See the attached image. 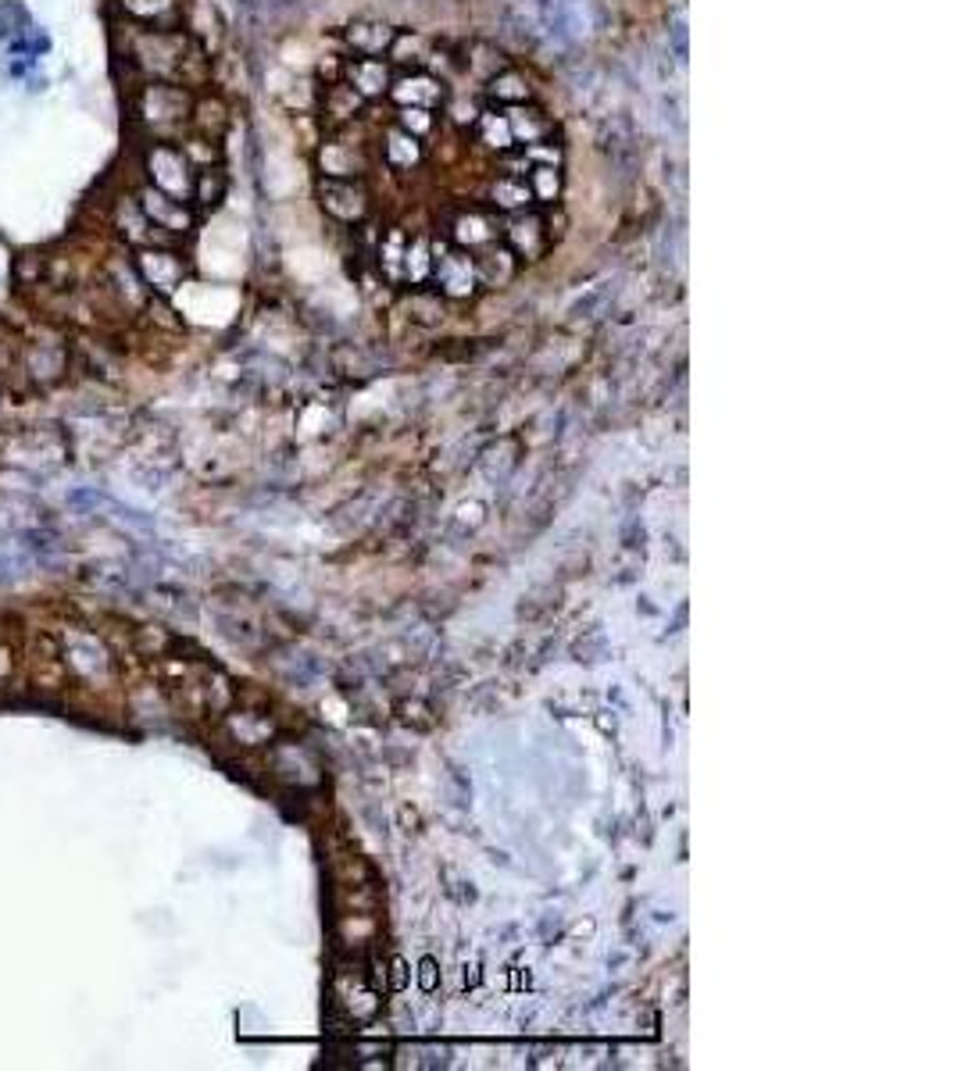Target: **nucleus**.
<instances>
[{"mask_svg":"<svg viewBox=\"0 0 954 1071\" xmlns=\"http://www.w3.org/2000/svg\"><path fill=\"white\" fill-rule=\"evenodd\" d=\"M433 276L447 297H468L476 290V261L462 247H433Z\"/></svg>","mask_w":954,"mask_h":1071,"instance_id":"6e6552de","label":"nucleus"},{"mask_svg":"<svg viewBox=\"0 0 954 1071\" xmlns=\"http://www.w3.org/2000/svg\"><path fill=\"white\" fill-rule=\"evenodd\" d=\"M387 54H390L387 62L397 71H411V68H425V62L433 57V47H430V40L419 33V29H397Z\"/></svg>","mask_w":954,"mask_h":1071,"instance_id":"dca6fc26","label":"nucleus"},{"mask_svg":"<svg viewBox=\"0 0 954 1071\" xmlns=\"http://www.w3.org/2000/svg\"><path fill=\"white\" fill-rule=\"evenodd\" d=\"M487 197H490V204L497 211H504V214L522 211V208H533V190H530V182H525L522 176H497L490 182Z\"/></svg>","mask_w":954,"mask_h":1071,"instance_id":"a211bd4d","label":"nucleus"},{"mask_svg":"<svg viewBox=\"0 0 954 1071\" xmlns=\"http://www.w3.org/2000/svg\"><path fill=\"white\" fill-rule=\"evenodd\" d=\"M404 971H408V964L401 961V957H397V961H393V975H390V985H393V990H404V985H408V975H404Z\"/></svg>","mask_w":954,"mask_h":1071,"instance_id":"f704fd0d","label":"nucleus"},{"mask_svg":"<svg viewBox=\"0 0 954 1071\" xmlns=\"http://www.w3.org/2000/svg\"><path fill=\"white\" fill-rule=\"evenodd\" d=\"M387 97L393 100L397 108H430V111H436L447 100V86H444V79H436L433 71L411 68V71H397Z\"/></svg>","mask_w":954,"mask_h":1071,"instance_id":"39448f33","label":"nucleus"},{"mask_svg":"<svg viewBox=\"0 0 954 1071\" xmlns=\"http://www.w3.org/2000/svg\"><path fill=\"white\" fill-rule=\"evenodd\" d=\"M501 68H508V62L501 57V51L493 47V43H473V47H468V71H473L476 79L487 82Z\"/></svg>","mask_w":954,"mask_h":1071,"instance_id":"393cba45","label":"nucleus"},{"mask_svg":"<svg viewBox=\"0 0 954 1071\" xmlns=\"http://www.w3.org/2000/svg\"><path fill=\"white\" fill-rule=\"evenodd\" d=\"M479 111H482V108L476 104V100H465V97H454L451 104H447V114H451V122H454V125H476Z\"/></svg>","mask_w":954,"mask_h":1071,"instance_id":"c756f323","label":"nucleus"},{"mask_svg":"<svg viewBox=\"0 0 954 1071\" xmlns=\"http://www.w3.org/2000/svg\"><path fill=\"white\" fill-rule=\"evenodd\" d=\"M225 193H230V176L219 165H208L201 171H193V190L190 200H197V208H219Z\"/></svg>","mask_w":954,"mask_h":1071,"instance_id":"6ab92c4d","label":"nucleus"},{"mask_svg":"<svg viewBox=\"0 0 954 1071\" xmlns=\"http://www.w3.org/2000/svg\"><path fill=\"white\" fill-rule=\"evenodd\" d=\"M422 140H415L411 133H404L401 125H390L387 133H382V161H387L390 171H411L422 165Z\"/></svg>","mask_w":954,"mask_h":1071,"instance_id":"4468645a","label":"nucleus"},{"mask_svg":"<svg viewBox=\"0 0 954 1071\" xmlns=\"http://www.w3.org/2000/svg\"><path fill=\"white\" fill-rule=\"evenodd\" d=\"M525 182H530V190H533V204H558L562 200L565 179H562L558 165H533Z\"/></svg>","mask_w":954,"mask_h":1071,"instance_id":"4be33fe9","label":"nucleus"},{"mask_svg":"<svg viewBox=\"0 0 954 1071\" xmlns=\"http://www.w3.org/2000/svg\"><path fill=\"white\" fill-rule=\"evenodd\" d=\"M497 236H501V222H497L493 214L479 211V208L458 211V214H454V222H451V243H454V247L468 250V254L487 247V243H497Z\"/></svg>","mask_w":954,"mask_h":1071,"instance_id":"9d476101","label":"nucleus"},{"mask_svg":"<svg viewBox=\"0 0 954 1071\" xmlns=\"http://www.w3.org/2000/svg\"><path fill=\"white\" fill-rule=\"evenodd\" d=\"M122 8L133 14V19H144V22H154V19H162V14H168L176 8V0H122Z\"/></svg>","mask_w":954,"mask_h":1071,"instance_id":"cd10ccee","label":"nucleus"},{"mask_svg":"<svg viewBox=\"0 0 954 1071\" xmlns=\"http://www.w3.org/2000/svg\"><path fill=\"white\" fill-rule=\"evenodd\" d=\"M147 182L158 186L162 193L187 200L193 190V161L182 147H168V143H154L147 150Z\"/></svg>","mask_w":954,"mask_h":1071,"instance_id":"f257e3e1","label":"nucleus"},{"mask_svg":"<svg viewBox=\"0 0 954 1071\" xmlns=\"http://www.w3.org/2000/svg\"><path fill=\"white\" fill-rule=\"evenodd\" d=\"M482 93H487L490 104L497 108H515V104H530L533 100V86L530 79L522 76L519 68H501L497 76L487 79V86H482Z\"/></svg>","mask_w":954,"mask_h":1071,"instance_id":"ddd939ff","label":"nucleus"},{"mask_svg":"<svg viewBox=\"0 0 954 1071\" xmlns=\"http://www.w3.org/2000/svg\"><path fill=\"white\" fill-rule=\"evenodd\" d=\"M404 276L411 282H425L433 276V247L425 236H411L404 247Z\"/></svg>","mask_w":954,"mask_h":1071,"instance_id":"b1692460","label":"nucleus"},{"mask_svg":"<svg viewBox=\"0 0 954 1071\" xmlns=\"http://www.w3.org/2000/svg\"><path fill=\"white\" fill-rule=\"evenodd\" d=\"M590 654H597V661H601V657H608V643H604L601 633L590 636V639H579L576 647H573V657H576V661H590Z\"/></svg>","mask_w":954,"mask_h":1071,"instance_id":"7c9ffc66","label":"nucleus"},{"mask_svg":"<svg viewBox=\"0 0 954 1071\" xmlns=\"http://www.w3.org/2000/svg\"><path fill=\"white\" fill-rule=\"evenodd\" d=\"M190 111H193V100L182 86L154 82L140 97V114H144L147 125H179L190 119Z\"/></svg>","mask_w":954,"mask_h":1071,"instance_id":"0eeeda50","label":"nucleus"},{"mask_svg":"<svg viewBox=\"0 0 954 1071\" xmlns=\"http://www.w3.org/2000/svg\"><path fill=\"white\" fill-rule=\"evenodd\" d=\"M315 193H319L322 211L330 214L333 222H344V225L362 222L365 214H368V208H373V197H368V190H365L358 179L322 176L319 186H315Z\"/></svg>","mask_w":954,"mask_h":1071,"instance_id":"f03ea898","label":"nucleus"},{"mask_svg":"<svg viewBox=\"0 0 954 1071\" xmlns=\"http://www.w3.org/2000/svg\"><path fill=\"white\" fill-rule=\"evenodd\" d=\"M393 33H397V29H390L387 22L362 19V22H351L344 29V43H347V51L358 54V57H382L390 51Z\"/></svg>","mask_w":954,"mask_h":1071,"instance_id":"9b49d317","label":"nucleus"},{"mask_svg":"<svg viewBox=\"0 0 954 1071\" xmlns=\"http://www.w3.org/2000/svg\"><path fill=\"white\" fill-rule=\"evenodd\" d=\"M397 68L387 62V57H344V79L354 93H358L365 104H373V100H382L390 93Z\"/></svg>","mask_w":954,"mask_h":1071,"instance_id":"20e7f679","label":"nucleus"},{"mask_svg":"<svg viewBox=\"0 0 954 1071\" xmlns=\"http://www.w3.org/2000/svg\"><path fill=\"white\" fill-rule=\"evenodd\" d=\"M182 54H187V40H182L179 33H162V29H151V33H144L136 40L140 65H144L147 71H158V76L179 68Z\"/></svg>","mask_w":954,"mask_h":1071,"instance_id":"1a4fd4ad","label":"nucleus"},{"mask_svg":"<svg viewBox=\"0 0 954 1071\" xmlns=\"http://www.w3.org/2000/svg\"><path fill=\"white\" fill-rule=\"evenodd\" d=\"M504 119L511 125V140L519 143V147H530V143H540L554 133L551 119L540 108L533 104H515V108H504Z\"/></svg>","mask_w":954,"mask_h":1071,"instance_id":"2eb2a0df","label":"nucleus"},{"mask_svg":"<svg viewBox=\"0 0 954 1071\" xmlns=\"http://www.w3.org/2000/svg\"><path fill=\"white\" fill-rule=\"evenodd\" d=\"M479 143L487 147L490 154H511V147H515V140H511V125L504 119V111H490V108H482L479 111Z\"/></svg>","mask_w":954,"mask_h":1071,"instance_id":"aec40b11","label":"nucleus"},{"mask_svg":"<svg viewBox=\"0 0 954 1071\" xmlns=\"http://www.w3.org/2000/svg\"><path fill=\"white\" fill-rule=\"evenodd\" d=\"M319 161H322L325 176H333V179H358L365 168V165H358L354 147H347V143H325Z\"/></svg>","mask_w":954,"mask_h":1071,"instance_id":"5701e85b","label":"nucleus"},{"mask_svg":"<svg viewBox=\"0 0 954 1071\" xmlns=\"http://www.w3.org/2000/svg\"><path fill=\"white\" fill-rule=\"evenodd\" d=\"M404 247H408V239L397 233V228H390L387 239L379 243V257H382V265H387V271L397 279L401 276V265H404Z\"/></svg>","mask_w":954,"mask_h":1071,"instance_id":"bb28decb","label":"nucleus"},{"mask_svg":"<svg viewBox=\"0 0 954 1071\" xmlns=\"http://www.w3.org/2000/svg\"><path fill=\"white\" fill-rule=\"evenodd\" d=\"M322 108H325V114H333L336 122H351V119H358V111L365 108V100L354 93L344 79H336V82L325 86Z\"/></svg>","mask_w":954,"mask_h":1071,"instance_id":"412c9836","label":"nucleus"},{"mask_svg":"<svg viewBox=\"0 0 954 1071\" xmlns=\"http://www.w3.org/2000/svg\"><path fill=\"white\" fill-rule=\"evenodd\" d=\"M522 154L530 157V165H558L562 168V147L554 140L530 143V147H522Z\"/></svg>","mask_w":954,"mask_h":1071,"instance_id":"c85d7f7f","label":"nucleus"},{"mask_svg":"<svg viewBox=\"0 0 954 1071\" xmlns=\"http://www.w3.org/2000/svg\"><path fill=\"white\" fill-rule=\"evenodd\" d=\"M140 276H144L154 290H176L187 276V265H182V257L173 250H144L140 254Z\"/></svg>","mask_w":954,"mask_h":1071,"instance_id":"f8f14e48","label":"nucleus"},{"mask_svg":"<svg viewBox=\"0 0 954 1071\" xmlns=\"http://www.w3.org/2000/svg\"><path fill=\"white\" fill-rule=\"evenodd\" d=\"M476 279L482 286H504L511 276H515V261L519 257L511 254L504 243H487V247L476 250Z\"/></svg>","mask_w":954,"mask_h":1071,"instance_id":"f3484780","label":"nucleus"},{"mask_svg":"<svg viewBox=\"0 0 954 1071\" xmlns=\"http://www.w3.org/2000/svg\"><path fill=\"white\" fill-rule=\"evenodd\" d=\"M136 204H140V211H144V219L151 222V228H165V233H176V236L190 233V228H193V208H187V200L168 197L151 182L140 190Z\"/></svg>","mask_w":954,"mask_h":1071,"instance_id":"423d86ee","label":"nucleus"},{"mask_svg":"<svg viewBox=\"0 0 954 1071\" xmlns=\"http://www.w3.org/2000/svg\"><path fill=\"white\" fill-rule=\"evenodd\" d=\"M419 985L425 993L436 990V961H433V957H425V961L419 964Z\"/></svg>","mask_w":954,"mask_h":1071,"instance_id":"473e14b6","label":"nucleus"},{"mask_svg":"<svg viewBox=\"0 0 954 1071\" xmlns=\"http://www.w3.org/2000/svg\"><path fill=\"white\" fill-rule=\"evenodd\" d=\"M604 300H608V286H597V290H590V293L583 297L579 304L573 308V319H590V314H594L597 308H601Z\"/></svg>","mask_w":954,"mask_h":1071,"instance_id":"2f4dec72","label":"nucleus"},{"mask_svg":"<svg viewBox=\"0 0 954 1071\" xmlns=\"http://www.w3.org/2000/svg\"><path fill=\"white\" fill-rule=\"evenodd\" d=\"M622 543H625V547H644V525H640L636 518H630V522H625Z\"/></svg>","mask_w":954,"mask_h":1071,"instance_id":"72a5a7b5","label":"nucleus"},{"mask_svg":"<svg viewBox=\"0 0 954 1071\" xmlns=\"http://www.w3.org/2000/svg\"><path fill=\"white\" fill-rule=\"evenodd\" d=\"M501 239L515 257L536 261V257L547 250L551 228H547V219L536 208H522V211H511L508 219L501 222Z\"/></svg>","mask_w":954,"mask_h":1071,"instance_id":"7ed1b4c3","label":"nucleus"},{"mask_svg":"<svg viewBox=\"0 0 954 1071\" xmlns=\"http://www.w3.org/2000/svg\"><path fill=\"white\" fill-rule=\"evenodd\" d=\"M393 122L415 140H425L436 133V111H430V108H397Z\"/></svg>","mask_w":954,"mask_h":1071,"instance_id":"a878e982","label":"nucleus"}]
</instances>
